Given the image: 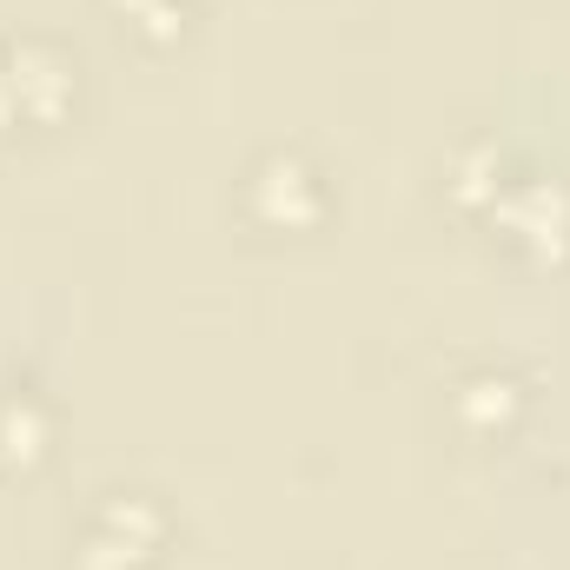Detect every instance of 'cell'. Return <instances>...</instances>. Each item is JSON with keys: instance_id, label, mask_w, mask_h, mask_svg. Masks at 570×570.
<instances>
[{"instance_id": "6da1fadb", "label": "cell", "mask_w": 570, "mask_h": 570, "mask_svg": "<svg viewBox=\"0 0 570 570\" xmlns=\"http://www.w3.org/2000/svg\"><path fill=\"white\" fill-rule=\"evenodd\" d=\"M60 100H67V67H60L53 53L27 47V53H13V60L0 67V114H7V107H20V114H53Z\"/></svg>"}, {"instance_id": "3957f363", "label": "cell", "mask_w": 570, "mask_h": 570, "mask_svg": "<svg viewBox=\"0 0 570 570\" xmlns=\"http://www.w3.org/2000/svg\"><path fill=\"white\" fill-rule=\"evenodd\" d=\"M146 538H153V511H140V504H120V511L107 518V531L87 544V570L134 564V558L146 551Z\"/></svg>"}, {"instance_id": "5b68a950", "label": "cell", "mask_w": 570, "mask_h": 570, "mask_svg": "<svg viewBox=\"0 0 570 570\" xmlns=\"http://www.w3.org/2000/svg\"><path fill=\"white\" fill-rule=\"evenodd\" d=\"M120 7H134V13H140V20H153V27H159V20H166V13H173V0H120Z\"/></svg>"}, {"instance_id": "7a4b0ae2", "label": "cell", "mask_w": 570, "mask_h": 570, "mask_svg": "<svg viewBox=\"0 0 570 570\" xmlns=\"http://www.w3.org/2000/svg\"><path fill=\"white\" fill-rule=\"evenodd\" d=\"M498 213H504L531 246H558V239H564V226H570V199L558 193V186H524V193H511Z\"/></svg>"}, {"instance_id": "277c9868", "label": "cell", "mask_w": 570, "mask_h": 570, "mask_svg": "<svg viewBox=\"0 0 570 570\" xmlns=\"http://www.w3.org/2000/svg\"><path fill=\"white\" fill-rule=\"evenodd\" d=\"M259 206H266L273 219H305V213H312V179H305V166H266Z\"/></svg>"}]
</instances>
